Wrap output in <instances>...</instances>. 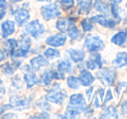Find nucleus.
I'll return each instance as SVG.
<instances>
[{
	"label": "nucleus",
	"instance_id": "obj_1",
	"mask_svg": "<svg viewBox=\"0 0 127 119\" xmlns=\"http://www.w3.org/2000/svg\"><path fill=\"white\" fill-rule=\"evenodd\" d=\"M86 109L85 99L81 94H74L70 98L69 106L66 111L65 117H74Z\"/></svg>",
	"mask_w": 127,
	"mask_h": 119
},
{
	"label": "nucleus",
	"instance_id": "obj_2",
	"mask_svg": "<svg viewBox=\"0 0 127 119\" xmlns=\"http://www.w3.org/2000/svg\"><path fill=\"white\" fill-rule=\"evenodd\" d=\"M85 46L90 51L95 52V51H97L102 49L103 46H104V44H103V41L99 37L89 34L86 37V38H85Z\"/></svg>",
	"mask_w": 127,
	"mask_h": 119
},
{
	"label": "nucleus",
	"instance_id": "obj_3",
	"mask_svg": "<svg viewBox=\"0 0 127 119\" xmlns=\"http://www.w3.org/2000/svg\"><path fill=\"white\" fill-rule=\"evenodd\" d=\"M97 76L101 82L105 85H112L116 78V72L111 69H105L97 73Z\"/></svg>",
	"mask_w": 127,
	"mask_h": 119
},
{
	"label": "nucleus",
	"instance_id": "obj_4",
	"mask_svg": "<svg viewBox=\"0 0 127 119\" xmlns=\"http://www.w3.org/2000/svg\"><path fill=\"white\" fill-rule=\"evenodd\" d=\"M41 14L44 19L49 20L59 16L60 11L56 4H50L41 8Z\"/></svg>",
	"mask_w": 127,
	"mask_h": 119
},
{
	"label": "nucleus",
	"instance_id": "obj_5",
	"mask_svg": "<svg viewBox=\"0 0 127 119\" xmlns=\"http://www.w3.org/2000/svg\"><path fill=\"white\" fill-rule=\"evenodd\" d=\"M31 47V40L28 37L21 39L19 48H16L13 53L11 54V58H19V57H25L26 56L27 52L29 51Z\"/></svg>",
	"mask_w": 127,
	"mask_h": 119
},
{
	"label": "nucleus",
	"instance_id": "obj_6",
	"mask_svg": "<svg viewBox=\"0 0 127 119\" xmlns=\"http://www.w3.org/2000/svg\"><path fill=\"white\" fill-rule=\"evenodd\" d=\"M25 30H26L27 33L32 35L33 37H37L41 34L44 33V26L39 23L38 20H34V21L31 22L30 24L26 25Z\"/></svg>",
	"mask_w": 127,
	"mask_h": 119
},
{
	"label": "nucleus",
	"instance_id": "obj_7",
	"mask_svg": "<svg viewBox=\"0 0 127 119\" xmlns=\"http://www.w3.org/2000/svg\"><path fill=\"white\" fill-rule=\"evenodd\" d=\"M66 41V37L63 34H57V35H53L49 37L46 39V44H49L51 46H54V47H58V46H62Z\"/></svg>",
	"mask_w": 127,
	"mask_h": 119
},
{
	"label": "nucleus",
	"instance_id": "obj_8",
	"mask_svg": "<svg viewBox=\"0 0 127 119\" xmlns=\"http://www.w3.org/2000/svg\"><path fill=\"white\" fill-rule=\"evenodd\" d=\"M13 16H14L15 19H16L17 23L18 25H22L29 19L30 18V14H29L28 11L24 9H18L13 12Z\"/></svg>",
	"mask_w": 127,
	"mask_h": 119
},
{
	"label": "nucleus",
	"instance_id": "obj_9",
	"mask_svg": "<svg viewBox=\"0 0 127 119\" xmlns=\"http://www.w3.org/2000/svg\"><path fill=\"white\" fill-rule=\"evenodd\" d=\"M65 96H66V93L63 92V91L56 90V91H52L49 95H47L46 96V99L50 102H52V103L61 104Z\"/></svg>",
	"mask_w": 127,
	"mask_h": 119
},
{
	"label": "nucleus",
	"instance_id": "obj_10",
	"mask_svg": "<svg viewBox=\"0 0 127 119\" xmlns=\"http://www.w3.org/2000/svg\"><path fill=\"white\" fill-rule=\"evenodd\" d=\"M91 21L94 22V23H98L104 27H108V28H112L116 25V22L113 21L111 19H107L104 16H94L91 18Z\"/></svg>",
	"mask_w": 127,
	"mask_h": 119
},
{
	"label": "nucleus",
	"instance_id": "obj_11",
	"mask_svg": "<svg viewBox=\"0 0 127 119\" xmlns=\"http://www.w3.org/2000/svg\"><path fill=\"white\" fill-rule=\"evenodd\" d=\"M1 29H2V36L3 37H9L10 35L14 33L15 31V24L14 22L10 21V20H7V21L4 22L2 24V26H1Z\"/></svg>",
	"mask_w": 127,
	"mask_h": 119
},
{
	"label": "nucleus",
	"instance_id": "obj_12",
	"mask_svg": "<svg viewBox=\"0 0 127 119\" xmlns=\"http://www.w3.org/2000/svg\"><path fill=\"white\" fill-rule=\"evenodd\" d=\"M78 80L81 83L82 85L84 86H89L93 83L94 77L92 74L89 71H87L86 70H83L79 74V77H78Z\"/></svg>",
	"mask_w": 127,
	"mask_h": 119
},
{
	"label": "nucleus",
	"instance_id": "obj_13",
	"mask_svg": "<svg viewBox=\"0 0 127 119\" xmlns=\"http://www.w3.org/2000/svg\"><path fill=\"white\" fill-rule=\"evenodd\" d=\"M101 66V56L95 54L92 56L86 63V67L90 70H95L96 68Z\"/></svg>",
	"mask_w": 127,
	"mask_h": 119
},
{
	"label": "nucleus",
	"instance_id": "obj_14",
	"mask_svg": "<svg viewBox=\"0 0 127 119\" xmlns=\"http://www.w3.org/2000/svg\"><path fill=\"white\" fill-rule=\"evenodd\" d=\"M112 64L115 67H123L127 64V53L125 51L118 52L117 58L112 61Z\"/></svg>",
	"mask_w": 127,
	"mask_h": 119
},
{
	"label": "nucleus",
	"instance_id": "obj_15",
	"mask_svg": "<svg viewBox=\"0 0 127 119\" xmlns=\"http://www.w3.org/2000/svg\"><path fill=\"white\" fill-rule=\"evenodd\" d=\"M31 65L34 70H38L40 67L48 65V61L42 56H37V58H34L31 60Z\"/></svg>",
	"mask_w": 127,
	"mask_h": 119
},
{
	"label": "nucleus",
	"instance_id": "obj_16",
	"mask_svg": "<svg viewBox=\"0 0 127 119\" xmlns=\"http://www.w3.org/2000/svg\"><path fill=\"white\" fill-rule=\"evenodd\" d=\"M62 74V73H60ZM59 73H57L55 71H52V70H47V71L44 73V84L48 85L49 84H51V80L54 78L56 79H59V78H63L64 76L63 75H60Z\"/></svg>",
	"mask_w": 127,
	"mask_h": 119
},
{
	"label": "nucleus",
	"instance_id": "obj_17",
	"mask_svg": "<svg viewBox=\"0 0 127 119\" xmlns=\"http://www.w3.org/2000/svg\"><path fill=\"white\" fill-rule=\"evenodd\" d=\"M69 55L71 58L75 62V63H78V62H82L85 58V52L83 51H78V50H69L68 51Z\"/></svg>",
	"mask_w": 127,
	"mask_h": 119
},
{
	"label": "nucleus",
	"instance_id": "obj_18",
	"mask_svg": "<svg viewBox=\"0 0 127 119\" xmlns=\"http://www.w3.org/2000/svg\"><path fill=\"white\" fill-rule=\"evenodd\" d=\"M19 64H20V62H18V63H4V65H2V70L4 74L11 75V74L14 73L16 69L18 67V65H19Z\"/></svg>",
	"mask_w": 127,
	"mask_h": 119
},
{
	"label": "nucleus",
	"instance_id": "obj_19",
	"mask_svg": "<svg viewBox=\"0 0 127 119\" xmlns=\"http://www.w3.org/2000/svg\"><path fill=\"white\" fill-rule=\"evenodd\" d=\"M94 8L96 11L103 13V14H108V4L106 3L103 2L101 0H95V4H94Z\"/></svg>",
	"mask_w": 127,
	"mask_h": 119
},
{
	"label": "nucleus",
	"instance_id": "obj_20",
	"mask_svg": "<svg viewBox=\"0 0 127 119\" xmlns=\"http://www.w3.org/2000/svg\"><path fill=\"white\" fill-rule=\"evenodd\" d=\"M78 6L80 7V10L84 13L88 14L90 12V10L92 5V0H78Z\"/></svg>",
	"mask_w": 127,
	"mask_h": 119
},
{
	"label": "nucleus",
	"instance_id": "obj_21",
	"mask_svg": "<svg viewBox=\"0 0 127 119\" xmlns=\"http://www.w3.org/2000/svg\"><path fill=\"white\" fill-rule=\"evenodd\" d=\"M126 37H127V34L125 33V32H123V31L118 32V34H116V35L112 37L111 41H112V43H114L115 44H117V45H121L125 41Z\"/></svg>",
	"mask_w": 127,
	"mask_h": 119
},
{
	"label": "nucleus",
	"instance_id": "obj_22",
	"mask_svg": "<svg viewBox=\"0 0 127 119\" xmlns=\"http://www.w3.org/2000/svg\"><path fill=\"white\" fill-rule=\"evenodd\" d=\"M69 25H70V22L66 18H60L57 22V29H58L61 32H64L65 30H67Z\"/></svg>",
	"mask_w": 127,
	"mask_h": 119
},
{
	"label": "nucleus",
	"instance_id": "obj_23",
	"mask_svg": "<svg viewBox=\"0 0 127 119\" xmlns=\"http://www.w3.org/2000/svg\"><path fill=\"white\" fill-rule=\"evenodd\" d=\"M25 80L27 84V87L31 88L34 85V84H37L38 81H37V77H36V75L32 73H27L25 75Z\"/></svg>",
	"mask_w": 127,
	"mask_h": 119
},
{
	"label": "nucleus",
	"instance_id": "obj_24",
	"mask_svg": "<svg viewBox=\"0 0 127 119\" xmlns=\"http://www.w3.org/2000/svg\"><path fill=\"white\" fill-rule=\"evenodd\" d=\"M67 30H68V35L70 36V37H71V39L78 38V36H79V30H78L76 25H73V24H70Z\"/></svg>",
	"mask_w": 127,
	"mask_h": 119
},
{
	"label": "nucleus",
	"instance_id": "obj_25",
	"mask_svg": "<svg viewBox=\"0 0 127 119\" xmlns=\"http://www.w3.org/2000/svg\"><path fill=\"white\" fill-rule=\"evenodd\" d=\"M17 45H18V43L15 39H8L6 41L5 44V49L7 50L8 53L11 56V54L13 53V51H15V49L17 48Z\"/></svg>",
	"mask_w": 127,
	"mask_h": 119
},
{
	"label": "nucleus",
	"instance_id": "obj_26",
	"mask_svg": "<svg viewBox=\"0 0 127 119\" xmlns=\"http://www.w3.org/2000/svg\"><path fill=\"white\" fill-rule=\"evenodd\" d=\"M101 118H105V117H115L117 118L118 115H117V111L116 109L113 108L112 106H110L109 108H107V110L100 116Z\"/></svg>",
	"mask_w": 127,
	"mask_h": 119
},
{
	"label": "nucleus",
	"instance_id": "obj_27",
	"mask_svg": "<svg viewBox=\"0 0 127 119\" xmlns=\"http://www.w3.org/2000/svg\"><path fill=\"white\" fill-rule=\"evenodd\" d=\"M58 70L60 72H70L71 70V65L68 61H64L61 62L58 65Z\"/></svg>",
	"mask_w": 127,
	"mask_h": 119
},
{
	"label": "nucleus",
	"instance_id": "obj_28",
	"mask_svg": "<svg viewBox=\"0 0 127 119\" xmlns=\"http://www.w3.org/2000/svg\"><path fill=\"white\" fill-rule=\"evenodd\" d=\"M103 96H104V89H99L97 92L96 93L95 97H94V104L96 107H99L103 101Z\"/></svg>",
	"mask_w": 127,
	"mask_h": 119
},
{
	"label": "nucleus",
	"instance_id": "obj_29",
	"mask_svg": "<svg viewBox=\"0 0 127 119\" xmlns=\"http://www.w3.org/2000/svg\"><path fill=\"white\" fill-rule=\"evenodd\" d=\"M67 84L70 88L78 89L79 87V80L75 77H69L67 79Z\"/></svg>",
	"mask_w": 127,
	"mask_h": 119
},
{
	"label": "nucleus",
	"instance_id": "obj_30",
	"mask_svg": "<svg viewBox=\"0 0 127 119\" xmlns=\"http://www.w3.org/2000/svg\"><path fill=\"white\" fill-rule=\"evenodd\" d=\"M44 56L47 58H58L59 57V51H57L52 48L46 50V51L44 52Z\"/></svg>",
	"mask_w": 127,
	"mask_h": 119
},
{
	"label": "nucleus",
	"instance_id": "obj_31",
	"mask_svg": "<svg viewBox=\"0 0 127 119\" xmlns=\"http://www.w3.org/2000/svg\"><path fill=\"white\" fill-rule=\"evenodd\" d=\"M60 4H61L62 8H63L64 10L67 11V10L71 9L73 6V4H74V0H61V1H60Z\"/></svg>",
	"mask_w": 127,
	"mask_h": 119
},
{
	"label": "nucleus",
	"instance_id": "obj_32",
	"mask_svg": "<svg viewBox=\"0 0 127 119\" xmlns=\"http://www.w3.org/2000/svg\"><path fill=\"white\" fill-rule=\"evenodd\" d=\"M81 25L85 31H89V30H91L93 28L92 23H91V20H89V19H84L83 21L81 22Z\"/></svg>",
	"mask_w": 127,
	"mask_h": 119
},
{
	"label": "nucleus",
	"instance_id": "obj_33",
	"mask_svg": "<svg viewBox=\"0 0 127 119\" xmlns=\"http://www.w3.org/2000/svg\"><path fill=\"white\" fill-rule=\"evenodd\" d=\"M108 94H107V96H106V98H105V103H107V102H109L111 99H112V95H111V91L110 90H108Z\"/></svg>",
	"mask_w": 127,
	"mask_h": 119
},
{
	"label": "nucleus",
	"instance_id": "obj_34",
	"mask_svg": "<svg viewBox=\"0 0 127 119\" xmlns=\"http://www.w3.org/2000/svg\"><path fill=\"white\" fill-rule=\"evenodd\" d=\"M122 110H123L124 114L127 113V103L126 102H124V103H122Z\"/></svg>",
	"mask_w": 127,
	"mask_h": 119
},
{
	"label": "nucleus",
	"instance_id": "obj_35",
	"mask_svg": "<svg viewBox=\"0 0 127 119\" xmlns=\"http://www.w3.org/2000/svg\"><path fill=\"white\" fill-rule=\"evenodd\" d=\"M8 107H12V106L9 104V105H4V106H3V107H0V115H1L6 109H10V108H8Z\"/></svg>",
	"mask_w": 127,
	"mask_h": 119
},
{
	"label": "nucleus",
	"instance_id": "obj_36",
	"mask_svg": "<svg viewBox=\"0 0 127 119\" xmlns=\"http://www.w3.org/2000/svg\"><path fill=\"white\" fill-rule=\"evenodd\" d=\"M4 59V53L3 52V51L0 49V62L3 61Z\"/></svg>",
	"mask_w": 127,
	"mask_h": 119
},
{
	"label": "nucleus",
	"instance_id": "obj_37",
	"mask_svg": "<svg viewBox=\"0 0 127 119\" xmlns=\"http://www.w3.org/2000/svg\"><path fill=\"white\" fill-rule=\"evenodd\" d=\"M92 88H91L90 89L86 90L87 96H88V100H90V99H91V96H92Z\"/></svg>",
	"mask_w": 127,
	"mask_h": 119
},
{
	"label": "nucleus",
	"instance_id": "obj_38",
	"mask_svg": "<svg viewBox=\"0 0 127 119\" xmlns=\"http://www.w3.org/2000/svg\"><path fill=\"white\" fill-rule=\"evenodd\" d=\"M6 5V0H0V8Z\"/></svg>",
	"mask_w": 127,
	"mask_h": 119
},
{
	"label": "nucleus",
	"instance_id": "obj_39",
	"mask_svg": "<svg viewBox=\"0 0 127 119\" xmlns=\"http://www.w3.org/2000/svg\"><path fill=\"white\" fill-rule=\"evenodd\" d=\"M4 15H5V11H4V10H1V11H0V19H2Z\"/></svg>",
	"mask_w": 127,
	"mask_h": 119
},
{
	"label": "nucleus",
	"instance_id": "obj_40",
	"mask_svg": "<svg viewBox=\"0 0 127 119\" xmlns=\"http://www.w3.org/2000/svg\"><path fill=\"white\" fill-rule=\"evenodd\" d=\"M111 1L113 3V4H119V3L122 2L123 0H111Z\"/></svg>",
	"mask_w": 127,
	"mask_h": 119
},
{
	"label": "nucleus",
	"instance_id": "obj_41",
	"mask_svg": "<svg viewBox=\"0 0 127 119\" xmlns=\"http://www.w3.org/2000/svg\"><path fill=\"white\" fill-rule=\"evenodd\" d=\"M11 3H17V2H19V1H22V0H10Z\"/></svg>",
	"mask_w": 127,
	"mask_h": 119
},
{
	"label": "nucleus",
	"instance_id": "obj_42",
	"mask_svg": "<svg viewBox=\"0 0 127 119\" xmlns=\"http://www.w3.org/2000/svg\"><path fill=\"white\" fill-rule=\"evenodd\" d=\"M0 84H2V81L0 80Z\"/></svg>",
	"mask_w": 127,
	"mask_h": 119
},
{
	"label": "nucleus",
	"instance_id": "obj_43",
	"mask_svg": "<svg viewBox=\"0 0 127 119\" xmlns=\"http://www.w3.org/2000/svg\"><path fill=\"white\" fill-rule=\"evenodd\" d=\"M37 1H44V0H37Z\"/></svg>",
	"mask_w": 127,
	"mask_h": 119
},
{
	"label": "nucleus",
	"instance_id": "obj_44",
	"mask_svg": "<svg viewBox=\"0 0 127 119\" xmlns=\"http://www.w3.org/2000/svg\"><path fill=\"white\" fill-rule=\"evenodd\" d=\"M0 99H1V96H0Z\"/></svg>",
	"mask_w": 127,
	"mask_h": 119
}]
</instances>
